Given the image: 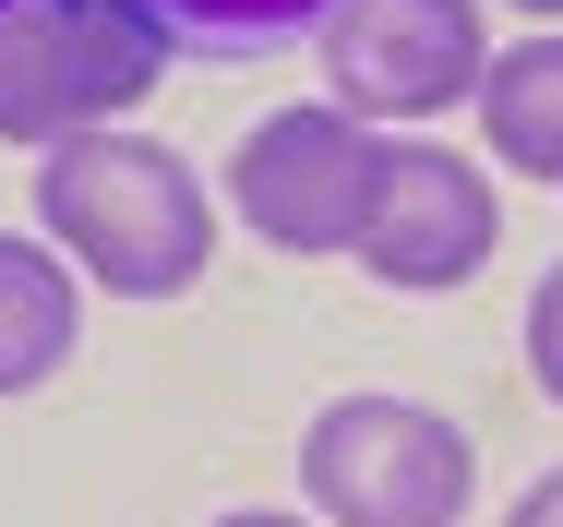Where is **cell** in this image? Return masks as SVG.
<instances>
[{"instance_id": "7", "label": "cell", "mask_w": 563, "mask_h": 527, "mask_svg": "<svg viewBox=\"0 0 563 527\" xmlns=\"http://www.w3.org/2000/svg\"><path fill=\"white\" fill-rule=\"evenodd\" d=\"M479 132L504 144V168L563 180V36H528V48L479 61Z\"/></svg>"}, {"instance_id": "12", "label": "cell", "mask_w": 563, "mask_h": 527, "mask_svg": "<svg viewBox=\"0 0 563 527\" xmlns=\"http://www.w3.org/2000/svg\"><path fill=\"white\" fill-rule=\"evenodd\" d=\"M217 527H288V516H217Z\"/></svg>"}, {"instance_id": "4", "label": "cell", "mask_w": 563, "mask_h": 527, "mask_svg": "<svg viewBox=\"0 0 563 527\" xmlns=\"http://www.w3.org/2000/svg\"><path fill=\"white\" fill-rule=\"evenodd\" d=\"M372 180H384V144L347 120V108H288L240 144L228 193L240 216L276 240V252H360L372 228Z\"/></svg>"}, {"instance_id": "1", "label": "cell", "mask_w": 563, "mask_h": 527, "mask_svg": "<svg viewBox=\"0 0 563 527\" xmlns=\"http://www.w3.org/2000/svg\"><path fill=\"white\" fill-rule=\"evenodd\" d=\"M36 216L73 264H97V288L120 300H180L217 252V216H205V180L168 156V144H132V132H73L48 144L36 168Z\"/></svg>"}, {"instance_id": "5", "label": "cell", "mask_w": 563, "mask_h": 527, "mask_svg": "<svg viewBox=\"0 0 563 527\" xmlns=\"http://www.w3.org/2000/svg\"><path fill=\"white\" fill-rule=\"evenodd\" d=\"M312 36L347 108L432 120V108L479 97V0H336Z\"/></svg>"}, {"instance_id": "2", "label": "cell", "mask_w": 563, "mask_h": 527, "mask_svg": "<svg viewBox=\"0 0 563 527\" xmlns=\"http://www.w3.org/2000/svg\"><path fill=\"white\" fill-rule=\"evenodd\" d=\"M168 36L132 0H12L0 12V144H73L156 97Z\"/></svg>"}, {"instance_id": "9", "label": "cell", "mask_w": 563, "mask_h": 527, "mask_svg": "<svg viewBox=\"0 0 563 527\" xmlns=\"http://www.w3.org/2000/svg\"><path fill=\"white\" fill-rule=\"evenodd\" d=\"M168 48H276L288 24H324L336 0H132Z\"/></svg>"}, {"instance_id": "10", "label": "cell", "mask_w": 563, "mask_h": 527, "mask_svg": "<svg viewBox=\"0 0 563 527\" xmlns=\"http://www.w3.org/2000/svg\"><path fill=\"white\" fill-rule=\"evenodd\" d=\"M528 360H540V396L563 408V264L540 276V300H528Z\"/></svg>"}, {"instance_id": "6", "label": "cell", "mask_w": 563, "mask_h": 527, "mask_svg": "<svg viewBox=\"0 0 563 527\" xmlns=\"http://www.w3.org/2000/svg\"><path fill=\"white\" fill-rule=\"evenodd\" d=\"M479 252H492V193H479V168L444 156V144H384L360 264H372L384 288H455V276H479Z\"/></svg>"}, {"instance_id": "8", "label": "cell", "mask_w": 563, "mask_h": 527, "mask_svg": "<svg viewBox=\"0 0 563 527\" xmlns=\"http://www.w3.org/2000/svg\"><path fill=\"white\" fill-rule=\"evenodd\" d=\"M73 360V276L36 240H0V396L48 384Z\"/></svg>"}, {"instance_id": "3", "label": "cell", "mask_w": 563, "mask_h": 527, "mask_svg": "<svg viewBox=\"0 0 563 527\" xmlns=\"http://www.w3.org/2000/svg\"><path fill=\"white\" fill-rule=\"evenodd\" d=\"M300 480L336 527H455L467 516V431L408 408V396H336L312 443H300Z\"/></svg>"}, {"instance_id": "14", "label": "cell", "mask_w": 563, "mask_h": 527, "mask_svg": "<svg viewBox=\"0 0 563 527\" xmlns=\"http://www.w3.org/2000/svg\"><path fill=\"white\" fill-rule=\"evenodd\" d=\"M0 12H12V0H0Z\"/></svg>"}, {"instance_id": "11", "label": "cell", "mask_w": 563, "mask_h": 527, "mask_svg": "<svg viewBox=\"0 0 563 527\" xmlns=\"http://www.w3.org/2000/svg\"><path fill=\"white\" fill-rule=\"evenodd\" d=\"M504 527H563V468H552V480H528V492H516V516H504Z\"/></svg>"}, {"instance_id": "13", "label": "cell", "mask_w": 563, "mask_h": 527, "mask_svg": "<svg viewBox=\"0 0 563 527\" xmlns=\"http://www.w3.org/2000/svg\"><path fill=\"white\" fill-rule=\"evenodd\" d=\"M516 12H563V0H516Z\"/></svg>"}]
</instances>
